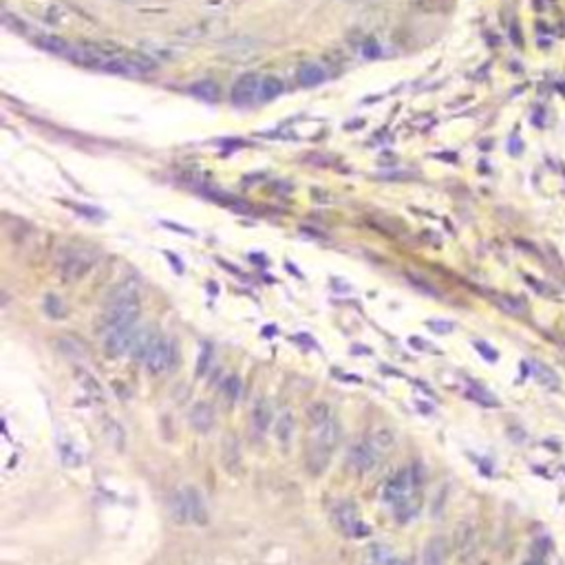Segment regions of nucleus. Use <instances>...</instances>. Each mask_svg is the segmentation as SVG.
I'll return each mask as SVG.
<instances>
[{"label": "nucleus", "instance_id": "f03ea898", "mask_svg": "<svg viewBox=\"0 0 565 565\" xmlns=\"http://www.w3.org/2000/svg\"><path fill=\"white\" fill-rule=\"evenodd\" d=\"M307 420H309V448L323 450V453L332 455L343 442V424L334 415L332 406L325 402H314L307 409Z\"/></svg>", "mask_w": 565, "mask_h": 565}, {"label": "nucleus", "instance_id": "0eeeda50", "mask_svg": "<svg viewBox=\"0 0 565 565\" xmlns=\"http://www.w3.org/2000/svg\"><path fill=\"white\" fill-rule=\"evenodd\" d=\"M137 327L126 325V327H115L108 329L104 336V352L108 358H122L124 354L133 352V345L137 341Z\"/></svg>", "mask_w": 565, "mask_h": 565}, {"label": "nucleus", "instance_id": "b1692460", "mask_svg": "<svg viewBox=\"0 0 565 565\" xmlns=\"http://www.w3.org/2000/svg\"><path fill=\"white\" fill-rule=\"evenodd\" d=\"M472 541H475V530H472V526H468V524L457 526V533H455V546H457V550H459V552L470 550Z\"/></svg>", "mask_w": 565, "mask_h": 565}, {"label": "nucleus", "instance_id": "412c9836", "mask_svg": "<svg viewBox=\"0 0 565 565\" xmlns=\"http://www.w3.org/2000/svg\"><path fill=\"white\" fill-rule=\"evenodd\" d=\"M190 93L203 99V102H217L219 99V86L214 84L212 80H201L197 84L190 86Z\"/></svg>", "mask_w": 565, "mask_h": 565}, {"label": "nucleus", "instance_id": "2eb2a0df", "mask_svg": "<svg viewBox=\"0 0 565 565\" xmlns=\"http://www.w3.org/2000/svg\"><path fill=\"white\" fill-rule=\"evenodd\" d=\"M274 431H276V439L282 444V446H289L294 433H296V420H294V415L289 411H282L278 415V420L274 424Z\"/></svg>", "mask_w": 565, "mask_h": 565}, {"label": "nucleus", "instance_id": "f704fd0d", "mask_svg": "<svg viewBox=\"0 0 565 565\" xmlns=\"http://www.w3.org/2000/svg\"><path fill=\"white\" fill-rule=\"evenodd\" d=\"M524 565H546L544 561H528V563H524Z\"/></svg>", "mask_w": 565, "mask_h": 565}, {"label": "nucleus", "instance_id": "f3484780", "mask_svg": "<svg viewBox=\"0 0 565 565\" xmlns=\"http://www.w3.org/2000/svg\"><path fill=\"white\" fill-rule=\"evenodd\" d=\"M36 44L40 49H44L47 53H53V55H62V58H66L71 51V42H66L58 36H38L36 38Z\"/></svg>", "mask_w": 565, "mask_h": 565}, {"label": "nucleus", "instance_id": "dca6fc26", "mask_svg": "<svg viewBox=\"0 0 565 565\" xmlns=\"http://www.w3.org/2000/svg\"><path fill=\"white\" fill-rule=\"evenodd\" d=\"M325 77H327V71H325V66L318 64V62L303 64L300 71H298V82L303 86H316V84L325 82Z\"/></svg>", "mask_w": 565, "mask_h": 565}, {"label": "nucleus", "instance_id": "72a5a7b5", "mask_svg": "<svg viewBox=\"0 0 565 565\" xmlns=\"http://www.w3.org/2000/svg\"><path fill=\"white\" fill-rule=\"evenodd\" d=\"M384 565H409V563H404V561H400V559H395V557H391V559H389L387 563H384Z\"/></svg>", "mask_w": 565, "mask_h": 565}, {"label": "nucleus", "instance_id": "aec40b11", "mask_svg": "<svg viewBox=\"0 0 565 565\" xmlns=\"http://www.w3.org/2000/svg\"><path fill=\"white\" fill-rule=\"evenodd\" d=\"M282 82L278 80V77L274 75H265L261 77V93H258V102H269V99H274L282 93Z\"/></svg>", "mask_w": 565, "mask_h": 565}, {"label": "nucleus", "instance_id": "2f4dec72", "mask_svg": "<svg viewBox=\"0 0 565 565\" xmlns=\"http://www.w3.org/2000/svg\"><path fill=\"white\" fill-rule=\"evenodd\" d=\"M428 327H431V329H435V332H439V334L453 332V325H450V323H435V320H431V323H428Z\"/></svg>", "mask_w": 565, "mask_h": 565}, {"label": "nucleus", "instance_id": "a878e982", "mask_svg": "<svg viewBox=\"0 0 565 565\" xmlns=\"http://www.w3.org/2000/svg\"><path fill=\"white\" fill-rule=\"evenodd\" d=\"M58 347H60V352H62L64 356H73V358L84 356V345H82V343H77L75 338H71V336L62 338V341L58 343Z\"/></svg>", "mask_w": 565, "mask_h": 565}, {"label": "nucleus", "instance_id": "6ab92c4d", "mask_svg": "<svg viewBox=\"0 0 565 565\" xmlns=\"http://www.w3.org/2000/svg\"><path fill=\"white\" fill-rule=\"evenodd\" d=\"M252 420H254V426L258 428V431H267L269 424H272V406H269L267 400H258L254 404Z\"/></svg>", "mask_w": 565, "mask_h": 565}, {"label": "nucleus", "instance_id": "c756f323", "mask_svg": "<svg viewBox=\"0 0 565 565\" xmlns=\"http://www.w3.org/2000/svg\"><path fill=\"white\" fill-rule=\"evenodd\" d=\"M475 349H477V352H481V356L488 360V363H497V360H499V354H497V349H492L490 345H486V343H475Z\"/></svg>", "mask_w": 565, "mask_h": 565}, {"label": "nucleus", "instance_id": "5701e85b", "mask_svg": "<svg viewBox=\"0 0 565 565\" xmlns=\"http://www.w3.org/2000/svg\"><path fill=\"white\" fill-rule=\"evenodd\" d=\"M389 559H391V550L382 544L371 546L365 552V565H384Z\"/></svg>", "mask_w": 565, "mask_h": 565}, {"label": "nucleus", "instance_id": "f8f14e48", "mask_svg": "<svg viewBox=\"0 0 565 565\" xmlns=\"http://www.w3.org/2000/svg\"><path fill=\"white\" fill-rule=\"evenodd\" d=\"M188 422L197 433H210L217 424V413L210 402H197L188 413Z\"/></svg>", "mask_w": 565, "mask_h": 565}, {"label": "nucleus", "instance_id": "bb28decb", "mask_svg": "<svg viewBox=\"0 0 565 565\" xmlns=\"http://www.w3.org/2000/svg\"><path fill=\"white\" fill-rule=\"evenodd\" d=\"M212 347L210 345H203L201 347V356H199V363H197V376H206L208 369L212 367Z\"/></svg>", "mask_w": 565, "mask_h": 565}, {"label": "nucleus", "instance_id": "39448f33", "mask_svg": "<svg viewBox=\"0 0 565 565\" xmlns=\"http://www.w3.org/2000/svg\"><path fill=\"white\" fill-rule=\"evenodd\" d=\"M334 521H336L338 530L349 539H365L371 535V528L363 521L358 506L349 499L341 501L334 508Z\"/></svg>", "mask_w": 565, "mask_h": 565}, {"label": "nucleus", "instance_id": "9d476101", "mask_svg": "<svg viewBox=\"0 0 565 565\" xmlns=\"http://www.w3.org/2000/svg\"><path fill=\"white\" fill-rule=\"evenodd\" d=\"M173 363H175V345H173L171 338L160 336L155 341V345L151 347V352H149V356H146L144 365L153 376H157V374H164V371L171 369Z\"/></svg>", "mask_w": 565, "mask_h": 565}, {"label": "nucleus", "instance_id": "7ed1b4c3", "mask_svg": "<svg viewBox=\"0 0 565 565\" xmlns=\"http://www.w3.org/2000/svg\"><path fill=\"white\" fill-rule=\"evenodd\" d=\"M171 515L179 524H206L208 508L197 488L186 486L171 497Z\"/></svg>", "mask_w": 565, "mask_h": 565}, {"label": "nucleus", "instance_id": "9b49d317", "mask_svg": "<svg viewBox=\"0 0 565 565\" xmlns=\"http://www.w3.org/2000/svg\"><path fill=\"white\" fill-rule=\"evenodd\" d=\"M258 93H261V75L247 73L232 88V102L239 106H250L258 102Z\"/></svg>", "mask_w": 565, "mask_h": 565}, {"label": "nucleus", "instance_id": "423d86ee", "mask_svg": "<svg viewBox=\"0 0 565 565\" xmlns=\"http://www.w3.org/2000/svg\"><path fill=\"white\" fill-rule=\"evenodd\" d=\"M415 483L417 479L413 477V468H402L400 472H395L393 477L384 483V501H389V504H402L406 499H411V497L415 495Z\"/></svg>", "mask_w": 565, "mask_h": 565}, {"label": "nucleus", "instance_id": "7c9ffc66", "mask_svg": "<svg viewBox=\"0 0 565 565\" xmlns=\"http://www.w3.org/2000/svg\"><path fill=\"white\" fill-rule=\"evenodd\" d=\"M499 305H501V307H506L508 312H515V314L526 312V305H524V303H519V298H501Z\"/></svg>", "mask_w": 565, "mask_h": 565}, {"label": "nucleus", "instance_id": "f257e3e1", "mask_svg": "<svg viewBox=\"0 0 565 565\" xmlns=\"http://www.w3.org/2000/svg\"><path fill=\"white\" fill-rule=\"evenodd\" d=\"M142 305H140V291L137 282L135 280H124L122 285H117L111 291L104 316H102V325L108 329H115V327H126L135 325L140 318Z\"/></svg>", "mask_w": 565, "mask_h": 565}, {"label": "nucleus", "instance_id": "4468645a", "mask_svg": "<svg viewBox=\"0 0 565 565\" xmlns=\"http://www.w3.org/2000/svg\"><path fill=\"white\" fill-rule=\"evenodd\" d=\"M157 338H160V334H157L153 327H142V329L137 332V341H135V345H133L131 356L137 360V363H144Z\"/></svg>", "mask_w": 565, "mask_h": 565}, {"label": "nucleus", "instance_id": "473e14b6", "mask_svg": "<svg viewBox=\"0 0 565 565\" xmlns=\"http://www.w3.org/2000/svg\"><path fill=\"white\" fill-rule=\"evenodd\" d=\"M164 225H166V228L175 230V232H179V234H186V236H195V232H192V230H188V228H184V225H177V223H171V221H164Z\"/></svg>", "mask_w": 565, "mask_h": 565}, {"label": "nucleus", "instance_id": "20e7f679", "mask_svg": "<svg viewBox=\"0 0 565 565\" xmlns=\"http://www.w3.org/2000/svg\"><path fill=\"white\" fill-rule=\"evenodd\" d=\"M155 69V62L144 53H135V51H126V53H106L104 62H102L99 71L106 73H117V75H142L149 73Z\"/></svg>", "mask_w": 565, "mask_h": 565}, {"label": "nucleus", "instance_id": "a211bd4d", "mask_svg": "<svg viewBox=\"0 0 565 565\" xmlns=\"http://www.w3.org/2000/svg\"><path fill=\"white\" fill-rule=\"evenodd\" d=\"M533 376L544 384L546 389H550V391H557L559 389V384H561V380H559V376H557V371H552L548 365H544V363H537V365H533Z\"/></svg>", "mask_w": 565, "mask_h": 565}, {"label": "nucleus", "instance_id": "ddd939ff", "mask_svg": "<svg viewBox=\"0 0 565 565\" xmlns=\"http://www.w3.org/2000/svg\"><path fill=\"white\" fill-rule=\"evenodd\" d=\"M448 546L444 537H431L422 550V565H446Z\"/></svg>", "mask_w": 565, "mask_h": 565}, {"label": "nucleus", "instance_id": "4be33fe9", "mask_svg": "<svg viewBox=\"0 0 565 565\" xmlns=\"http://www.w3.org/2000/svg\"><path fill=\"white\" fill-rule=\"evenodd\" d=\"M466 395L472 402H477L479 406H488V409H497V406H499V400H497L490 391H486L483 387H470L466 391Z\"/></svg>", "mask_w": 565, "mask_h": 565}, {"label": "nucleus", "instance_id": "1a4fd4ad", "mask_svg": "<svg viewBox=\"0 0 565 565\" xmlns=\"http://www.w3.org/2000/svg\"><path fill=\"white\" fill-rule=\"evenodd\" d=\"M380 450L376 448V444L371 442V439H363V442L354 444L349 448L347 453V464L349 468H354L356 472L365 475V472H371L380 461Z\"/></svg>", "mask_w": 565, "mask_h": 565}, {"label": "nucleus", "instance_id": "393cba45", "mask_svg": "<svg viewBox=\"0 0 565 565\" xmlns=\"http://www.w3.org/2000/svg\"><path fill=\"white\" fill-rule=\"evenodd\" d=\"M241 391H243V382H241L239 376H230L228 380L223 382V395H225V398H228L230 402H236V400H239Z\"/></svg>", "mask_w": 565, "mask_h": 565}, {"label": "nucleus", "instance_id": "cd10ccee", "mask_svg": "<svg viewBox=\"0 0 565 565\" xmlns=\"http://www.w3.org/2000/svg\"><path fill=\"white\" fill-rule=\"evenodd\" d=\"M369 439L376 444V448L380 450V453H384V450L393 448V435H391L389 431H384V428H382V431H376V433L371 435Z\"/></svg>", "mask_w": 565, "mask_h": 565}, {"label": "nucleus", "instance_id": "6e6552de", "mask_svg": "<svg viewBox=\"0 0 565 565\" xmlns=\"http://www.w3.org/2000/svg\"><path fill=\"white\" fill-rule=\"evenodd\" d=\"M97 261V254L91 250H73L66 254V258L60 265V274L66 282H75L80 280L84 274L91 272V267Z\"/></svg>", "mask_w": 565, "mask_h": 565}, {"label": "nucleus", "instance_id": "c85d7f7f", "mask_svg": "<svg viewBox=\"0 0 565 565\" xmlns=\"http://www.w3.org/2000/svg\"><path fill=\"white\" fill-rule=\"evenodd\" d=\"M44 312H47L51 318H62L64 316V305L58 296H47L44 298Z\"/></svg>", "mask_w": 565, "mask_h": 565}]
</instances>
